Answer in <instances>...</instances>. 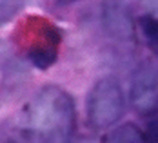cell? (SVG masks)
<instances>
[{"mask_svg":"<svg viewBox=\"0 0 158 143\" xmlns=\"http://www.w3.org/2000/svg\"><path fill=\"white\" fill-rule=\"evenodd\" d=\"M75 130V103L56 85L44 87L22 118L26 143H69Z\"/></svg>","mask_w":158,"mask_h":143,"instance_id":"cell-1","label":"cell"},{"mask_svg":"<svg viewBox=\"0 0 158 143\" xmlns=\"http://www.w3.org/2000/svg\"><path fill=\"white\" fill-rule=\"evenodd\" d=\"M124 114V93L118 81L104 78L96 81L87 100V118L95 129L114 125Z\"/></svg>","mask_w":158,"mask_h":143,"instance_id":"cell-2","label":"cell"},{"mask_svg":"<svg viewBox=\"0 0 158 143\" xmlns=\"http://www.w3.org/2000/svg\"><path fill=\"white\" fill-rule=\"evenodd\" d=\"M27 33V56L33 64L40 69H48L55 64L56 49L60 44V33L55 26L48 24L46 20L33 18L26 26Z\"/></svg>","mask_w":158,"mask_h":143,"instance_id":"cell-3","label":"cell"},{"mask_svg":"<svg viewBox=\"0 0 158 143\" xmlns=\"http://www.w3.org/2000/svg\"><path fill=\"white\" fill-rule=\"evenodd\" d=\"M131 103L140 114L158 111V67L153 62H143L133 74Z\"/></svg>","mask_w":158,"mask_h":143,"instance_id":"cell-4","label":"cell"},{"mask_svg":"<svg viewBox=\"0 0 158 143\" xmlns=\"http://www.w3.org/2000/svg\"><path fill=\"white\" fill-rule=\"evenodd\" d=\"M104 26L111 36L131 38L133 36V15L126 0H104Z\"/></svg>","mask_w":158,"mask_h":143,"instance_id":"cell-5","label":"cell"},{"mask_svg":"<svg viewBox=\"0 0 158 143\" xmlns=\"http://www.w3.org/2000/svg\"><path fill=\"white\" fill-rule=\"evenodd\" d=\"M107 143H147V140H145V134L136 125L124 123L109 134Z\"/></svg>","mask_w":158,"mask_h":143,"instance_id":"cell-6","label":"cell"},{"mask_svg":"<svg viewBox=\"0 0 158 143\" xmlns=\"http://www.w3.org/2000/svg\"><path fill=\"white\" fill-rule=\"evenodd\" d=\"M138 24H140V29H142L143 36L147 38V42L153 46H158V16H142Z\"/></svg>","mask_w":158,"mask_h":143,"instance_id":"cell-7","label":"cell"},{"mask_svg":"<svg viewBox=\"0 0 158 143\" xmlns=\"http://www.w3.org/2000/svg\"><path fill=\"white\" fill-rule=\"evenodd\" d=\"M20 6H22V0H0V22L11 18V15L18 11Z\"/></svg>","mask_w":158,"mask_h":143,"instance_id":"cell-8","label":"cell"},{"mask_svg":"<svg viewBox=\"0 0 158 143\" xmlns=\"http://www.w3.org/2000/svg\"><path fill=\"white\" fill-rule=\"evenodd\" d=\"M145 140L147 143H158V116H155L149 123H147V129H145Z\"/></svg>","mask_w":158,"mask_h":143,"instance_id":"cell-9","label":"cell"},{"mask_svg":"<svg viewBox=\"0 0 158 143\" xmlns=\"http://www.w3.org/2000/svg\"><path fill=\"white\" fill-rule=\"evenodd\" d=\"M143 6L149 9V13L153 16H158V0H142Z\"/></svg>","mask_w":158,"mask_h":143,"instance_id":"cell-10","label":"cell"},{"mask_svg":"<svg viewBox=\"0 0 158 143\" xmlns=\"http://www.w3.org/2000/svg\"><path fill=\"white\" fill-rule=\"evenodd\" d=\"M56 4H73L75 0H55Z\"/></svg>","mask_w":158,"mask_h":143,"instance_id":"cell-11","label":"cell"},{"mask_svg":"<svg viewBox=\"0 0 158 143\" xmlns=\"http://www.w3.org/2000/svg\"><path fill=\"white\" fill-rule=\"evenodd\" d=\"M84 143H93V141H84Z\"/></svg>","mask_w":158,"mask_h":143,"instance_id":"cell-12","label":"cell"}]
</instances>
